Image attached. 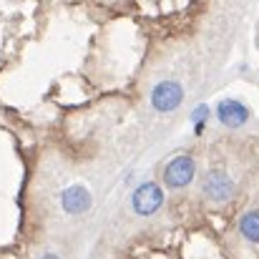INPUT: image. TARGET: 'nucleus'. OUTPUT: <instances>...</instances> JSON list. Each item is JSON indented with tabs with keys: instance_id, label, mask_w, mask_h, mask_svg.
Returning a JSON list of instances; mask_svg holds the SVG:
<instances>
[{
	"instance_id": "423d86ee",
	"label": "nucleus",
	"mask_w": 259,
	"mask_h": 259,
	"mask_svg": "<svg viewBox=\"0 0 259 259\" xmlns=\"http://www.w3.org/2000/svg\"><path fill=\"white\" fill-rule=\"evenodd\" d=\"M61 204L68 214H86L91 209V191L81 184H73L68 189H63L61 194Z\"/></svg>"
},
{
	"instance_id": "0eeeda50",
	"label": "nucleus",
	"mask_w": 259,
	"mask_h": 259,
	"mask_svg": "<svg viewBox=\"0 0 259 259\" xmlns=\"http://www.w3.org/2000/svg\"><path fill=\"white\" fill-rule=\"evenodd\" d=\"M239 234H242L247 242L259 244V209L247 211V214L239 219Z\"/></svg>"
},
{
	"instance_id": "7ed1b4c3",
	"label": "nucleus",
	"mask_w": 259,
	"mask_h": 259,
	"mask_svg": "<svg viewBox=\"0 0 259 259\" xmlns=\"http://www.w3.org/2000/svg\"><path fill=\"white\" fill-rule=\"evenodd\" d=\"M181 101H184V88L179 86L176 81H161L151 91V106L156 111H161V113L174 111Z\"/></svg>"
},
{
	"instance_id": "f257e3e1",
	"label": "nucleus",
	"mask_w": 259,
	"mask_h": 259,
	"mask_svg": "<svg viewBox=\"0 0 259 259\" xmlns=\"http://www.w3.org/2000/svg\"><path fill=\"white\" fill-rule=\"evenodd\" d=\"M164 204V189L156 181H144L134 189L131 194V206L139 217H151L161 209Z\"/></svg>"
},
{
	"instance_id": "20e7f679",
	"label": "nucleus",
	"mask_w": 259,
	"mask_h": 259,
	"mask_svg": "<svg viewBox=\"0 0 259 259\" xmlns=\"http://www.w3.org/2000/svg\"><path fill=\"white\" fill-rule=\"evenodd\" d=\"M201 189H204V196L211 199V201H229L232 194H234V181L229 179V174L214 169V171L206 174Z\"/></svg>"
},
{
	"instance_id": "f03ea898",
	"label": "nucleus",
	"mask_w": 259,
	"mask_h": 259,
	"mask_svg": "<svg viewBox=\"0 0 259 259\" xmlns=\"http://www.w3.org/2000/svg\"><path fill=\"white\" fill-rule=\"evenodd\" d=\"M194 174H196V164L191 156H174L164 169V184L169 189H184L191 184Z\"/></svg>"
},
{
	"instance_id": "39448f33",
	"label": "nucleus",
	"mask_w": 259,
	"mask_h": 259,
	"mask_svg": "<svg viewBox=\"0 0 259 259\" xmlns=\"http://www.w3.org/2000/svg\"><path fill=\"white\" fill-rule=\"evenodd\" d=\"M217 118H219V123H224L229 128H239L249 121V108L237 98H224L217 103Z\"/></svg>"
},
{
	"instance_id": "1a4fd4ad",
	"label": "nucleus",
	"mask_w": 259,
	"mask_h": 259,
	"mask_svg": "<svg viewBox=\"0 0 259 259\" xmlns=\"http://www.w3.org/2000/svg\"><path fill=\"white\" fill-rule=\"evenodd\" d=\"M40 259H58L56 254H46V257H40Z\"/></svg>"
},
{
	"instance_id": "6e6552de",
	"label": "nucleus",
	"mask_w": 259,
	"mask_h": 259,
	"mask_svg": "<svg viewBox=\"0 0 259 259\" xmlns=\"http://www.w3.org/2000/svg\"><path fill=\"white\" fill-rule=\"evenodd\" d=\"M209 116H211V111H209V106H204V103H201L199 108H194V111H191V123H194V134H196V136H201V134H204Z\"/></svg>"
}]
</instances>
